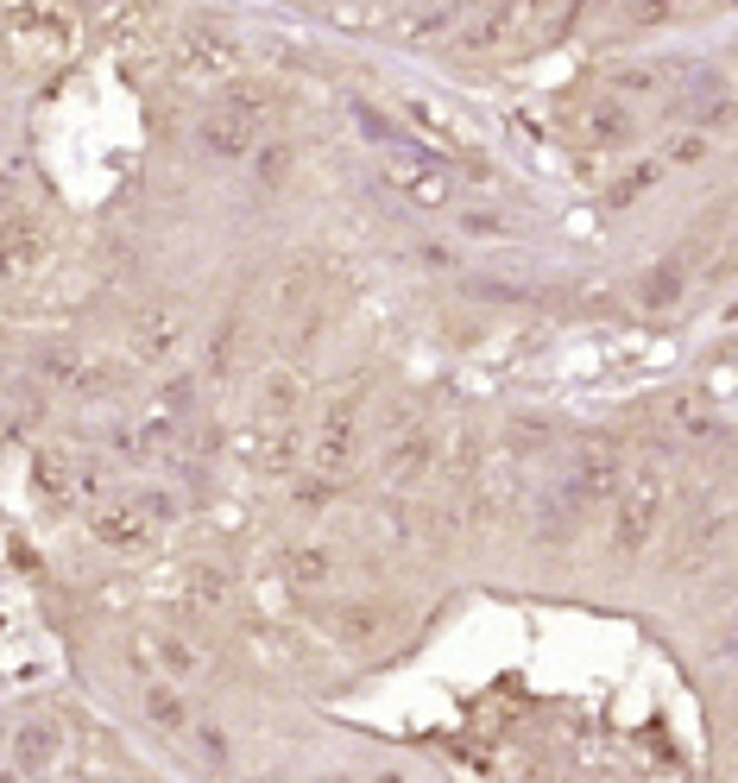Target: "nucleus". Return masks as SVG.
<instances>
[{
    "label": "nucleus",
    "instance_id": "1",
    "mask_svg": "<svg viewBox=\"0 0 738 783\" xmlns=\"http://www.w3.org/2000/svg\"><path fill=\"white\" fill-rule=\"evenodd\" d=\"M662 474H638L631 487L619 493V512H612V549L619 556H644V544L657 537L662 525Z\"/></svg>",
    "mask_w": 738,
    "mask_h": 783
},
{
    "label": "nucleus",
    "instance_id": "2",
    "mask_svg": "<svg viewBox=\"0 0 738 783\" xmlns=\"http://www.w3.org/2000/svg\"><path fill=\"white\" fill-rule=\"evenodd\" d=\"M44 259V228L26 216H0V278H20Z\"/></svg>",
    "mask_w": 738,
    "mask_h": 783
},
{
    "label": "nucleus",
    "instance_id": "3",
    "mask_svg": "<svg viewBox=\"0 0 738 783\" xmlns=\"http://www.w3.org/2000/svg\"><path fill=\"white\" fill-rule=\"evenodd\" d=\"M146 531H152V525L133 512V499H108V506L89 512V537L108 544V549H139V544H146Z\"/></svg>",
    "mask_w": 738,
    "mask_h": 783
},
{
    "label": "nucleus",
    "instance_id": "4",
    "mask_svg": "<svg viewBox=\"0 0 738 783\" xmlns=\"http://www.w3.org/2000/svg\"><path fill=\"white\" fill-rule=\"evenodd\" d=\"M51 759H58V721H26L13 733V771L20 777H44Z\"/></svg>",
    "mask_w": 738,
    "mask_h": 783
},
{
    "label": "nucleus",
    "instance_id": "5",
    "mask_svg": "<svg viewBox=\"0 0 738 783\" xmlns=\"http://www.w3.org/2000/svg\"><path fill=\"white\" fill-rule=\"evenodd\" d=\"M278 568H285V582L291 587H329L335 568H341V556H335L329 544H297L278 556Z\"/></svg>",
    "mask_w": 738,
    "mask_h": 783
},
{
    "label": "nucleus",
    "instance_id": "6",
    "mask_svg": "<svg viewBox=\"0 0 738 783\" xmlns=\"http://www.w3.org/2000/svg\"><path fill=\"white\" fill-rule=\"evenodd\" d=\"M429 462H436V436L429 430H410V436H391L386 443V480H423Z\"/></svg>",
    "mask_w": 738,
    "mask_h": 783
},
{
    "label": "nucleus",
    "instance_id": "7",
    "mask_svg": "<svg viewBox=\"0 0 738 783\" xmlns=\"http://www.w3.org/2000/svg\"><path fill=\"white\" fill-rule=\"evenodd\" d=\"M612 487H619V455L606 443H587L581 462H575V499H606Z\"/></svg>",
    "mask_w": 738,
    "mask_h": 783
},
{
    "label": "nucleus",
    "instance_id": "8",
    "mask_svg": "<svg viewBox=\"0 0 738 783\" xmlns=\"http://www.w3.org/2000/svg\"><path fill=\"white\" fill-rule=\"evenodd\" d=\"M386 620H391L386 601H348L329 626H335V638H341V645H372V638L386 632Z\"/></svg>",
    "mask_w": 738,
    "mask_h": 783
},
{
    "label": "nucleus",
    "instance_id": "9",
    "mask_svg": "<svg viewBox=\"0 0 738 783\" xmlns=\"http://www.w3.org/2000/svg\"><path fill=\"white\" fill-rule=\"evenodd\" d=\"M196 146L209 158H253V139H247V127L228 115H209V120H196Z\"/></svg>",
    "mask_w": 738,
    "mask_h": 783
},
{
    "label": "nucleus",
    "instance_id": "10",
    "mask_svg": "<svg viewBox=\"0 0 738 783\" xmlns=\"http://www.w3.org/2000/svg\"><path fill=\"white\" fill-rule=\"evenodd\" d=\"M32 487H39L51 506H70V499H77V474H70V455H63V449H39V455H32Z\"/></svg>",
    "mask_w": 738,
    "mask_h": 783
},
{
    "label": "nucleus",
    "instance_id": "11",
    "mask_svg": "<svg viewBox=\"0 0 738 783\" xmlns=\"http://www.w3.org/2000/svg\"><path fill=\"white\" fill-rule=\"evenodd\" d=\"M681 291H688V278H681L676 259H662V266H650V272L638 278V297L650 304V310H669V304H681Z\"/></svg>",
    "mask_w": 738,
    "mask_h": 783
},
{
    "label": "nucleus",
    "instance_id": "12",
    "mask_svg": "<svg viewBox=\"0 0 738 783\" xmlns=\"http://www.w3.org/2000/svg\"><path fill=\"white\" fill-rule=\"evenodd\" d=\"M133 348H139V360H164V354L177 348V316L171 310H152L133 329Z\"/></svg>",
    "mask_w": 738,
    "mask_h": 783
},
{
    "label": "nucleus",
    "instance_id": "13",
    "mask_svg": "<svg viewBox=\"0 0 738 783\" xmlns=\"http://www.w3.org/2000/svg\"><path fill=\"white\" fill-rule=\"evenodd\" d=\"M183 594H190V607H221V601H228V575H221L215 563H190Z\"/></svg>",
    "mask_w": 738,
    "mask_h": 783
},
{
    "label": "nucleus",
    "instance_id": "14",
    "mask_svg": "<svg viewBox=\"0 0 738 783\" xmlns=\"http://www.w3.org/2000/svg\"><path fill=\"white\" fill-rule=\"evenodd\" d=\"M146 651H152V657L171 670V676H196V664H202V657H196L183 638H177V632H146Z\"/></svg>",
    "mask_w": 738,
    "mask_h": 783
},
{
    "label": "nucleus",
    "instance_id": "15",
    "mask_svg": "<svg viewBox=\"0 0 738 783\" xmlns=\"http://www.w3.org/2000/svg\"><path fill=\"white\" fill-rule=\"evenodd\" d=\"M348 455H353V430L316 436V474H322V480H341V474H348Z\"/></svg>",
    "mask_w": 738,
    "mask_h": 783
},
{
    "label": "nucleus",
    "instance_id": "16",
    "mask_svg": "<svg viewBox=\"0 0 738 783\" xmlns=\"http://www.w3.org/2000/svg\"><path fill=\"white\" fill-rule=\"evenodd\" d=\"M669 417H676V430L688 436V443H707V436L719 430V417L707 412V398H676V405H669Z\"/></svg>",
    "mask_w": 738,
    "mask_h": 783
},
{
    "label": "nucleus",
    "instance_id": "17",
    "mask_svg": "<svg viewBox=\"0 0 738 783\" xmlns=\"http://www.w3.org/2000/svg\"><path fill=\"white\" fill-rule=\"evenodd\" d=\"M455 20H461V7H423V13H405L398 32H405V39H442Z\"/></svg>",
    "mask_w": 738,
    "mask_h": 783
},
{
    "label": "nucleus",
    "instance_id": "18",
    "mask_svg": "<svg viewBox=\"0 0 738 783\" xmlns=\"http://www.w3.org/2000/svg\"><path fill=\"white\" fill-rule=\"evenodd\" d=\"M253 177H259V190H278V184L291 177V146H285V139L259 146V152H253Z\"/></svg>",
    "mask_w": 738,
    "mask_h": 783
},
{
    "label": "nucleus",
    "instance_id": "19",
    "mask_svg": "<svg viewBox=\"0 0 738 783\" xmlns=\"http://www.w3.org/2000/svg\"><path fill=\"white\" fill-rule=\"evenodd\" d=\"M297 398H303V379H297V373H266V412L272 417H291L297 412Z\"/></svg>",
    "mask_w": 738,
    "mask_h": 783
},
{
    "label": "nucleus",
    "instance_id": "20",
    "mask_svg": "<svg viewBox=\"0 0 738 783\" xmlns=\"http://www.w3.org/2000/svg\"><path fill=\"white\" fill-rule=\"evenodd\" d=\"M146 714H152L158 726H183L190 721V707H183V695H171V688H146Z\"/></svg>",
    "mask_w": 738,
    "mask_h": 783
},
{
    "label": "nucleus",
    "instance_id": "21",
    "mask_svg": "<svg viewBox=\"0 0 738 783\" xmlns=\"http://www.w3.org/2000/svg\"><path fill=\"white\" fill-rule=\"evenodd\" d=\"M190 70H233V51L221 39H209V32H202V39H190Z\"/></svg>",
    "mask_w": 738,
    "mask_h": 783
},
{
    "label": "nucleus",
    "instance_id": "22",
    "mask_svg": "<svg viewBox=\"0 0 738 783\" xmlns=\"http://www.w3.org/2000/svg\"><path fill=\"white\" fill-rule=\"evenodd\" d=\"M594 139H631V115L619 101H594Z\"/></svg>",
    "mask_w": 738,
    "mask_h": 783
},
{
    "label": "nucleus",
    "instance_id": "23",
    "mask_svg": "<svg viewBox=\"0 0 738 783\" xmlns=\"http://www.w3.org/2000/svg\"><path fill=\"white\" fill-rule=\"evenodd\" d=\"M297 455H303L297 430H278L272 443H266V468H272V474H291V468H297Z\"/></svg>",
    "mask_w": 738,
    "mask_h": 783
},
{
    "label": "nucleus",
    "instance_id": "24",
    "mask_svg": "<svg viewBox=\"0 0 738 783\" xmlns=\"http://www.w3.org/2000/svg\"><path fill=\"white\" fill-rule=\"evenodd\" d=\"M650 177H657L650 165H638V171H625L619 184H612V196H606V202H612V209H625V202H631L638 190H650Z\"/></svg>",
    "mask_w": 738,
    "mask_h": 783
},
{
    "label": "nucleus",
    "instance_id": "25",
    "mask_svg": "<svg viewBox=\"0 0 738 783\" xmlns=\"http://www.w3.org/2000/svg\"><path fill=\"white\" fill-rule=\"evenodd\" d=\"M133 512L152 525V518H177V506H171V493H139L133 499Z\"/></svg>",
    "mask_w": 738,
    "mask_h": 783
},
{
    "label": "nucleus",
    "instance_id": "26",
    "mask_svg": "<svg viewBox=\"0 0 738 783\" xmlns=\"http://www.w3.org/2000/svg\"><path fill=\"white\" fill-rule=\"evenodd\" d=\"M196 745H202V759H209L215 771H221V764L233 759V752H228V740H221V733H215V726H196Z\"/></svg>",
    "mask_w": 738,
    "mask_h": 783
},
{
    "label": "nucleus",
    "instance_id": "27",
    "mask_svg": "<svg viewBox=\"0 0 738 783\" xmlns=\"http://www.w3.org/2000/svg\"><path fill=\"white\" fill-rule=\"evenodd\" d=\"M297 499H303V512H322L335 499V480H303V487H297Z\"/></svg>",
    "mask_w": 738,
    "mask_h": 783
},
{
    "label": "nucleus",
    "instance_id": "28",
    "mask_svg": "<svg viewBox=\"0 0 738 783\" xmlns=\"http://www.w3.org/2000/svg\"><path fill=\"white\" fill-rule=\"evenodd\" d=\"M669 158H676V165H700V158H707V139H700V133H681L676 146H669Z\"/></svg>",
    "mask_w": 738,
    "mask_h": 783
},
{
    "label": "nucleus",
    "instance_id": "29",
    "mask_svg": "<svg viewBox=\"0 0 738 783\" xmlns=\"http://www.w3.org/2000/svg\"><path fill=\"white\" fill-rule=\"evenodd\" d=\"M228 348H233V323H221V335H215V354H209V373H228Z\"/></svg>",
    "mask_w": 738,
    "mask_h": 783
},
{
    "label": "nucleus",
    "instance_id": "30",
    "mask_svg": "<svg viewBox=\"0 0 738 783\" xmlns=\"http://www.w3.org/2000/svg\"><path fill=\"white\" fill-rule=\"evenodd\" d=\"M467 235H506V221L486 216V209H467Z\"/></svg>",
    "mask_w": 738,
    "mask_h": 783
},
{
    "label": "nucleus",
    "instance_id": "31",
    "mask_svg": "<svg viewBox=\"0 0 738 783\" xmlns=\"http://www.w3.org/2000/svg\"><path fill=\"white\" fill-rule=\"evenodd\" d=\"M619 89H644V96H650V89H657V70H619Z\"/></svg>",
    "mask_w": 738,
    "mask_h": 783
},
{
    "label": "nucleus",
    "instance_id": "32",
    "mask_svg": "<svg viewBox=\"0 0 738 783\" xmlns=\"http://www.w3.org/2000/svg\"><path fill=\"white\" fill-rule=\"evenodd\" d=\"M417 254H423V266H455V254H448V247H436V240H429V247H417Z\"/></svg>",
    "mask_w": 738,
    "mask_h": 783
},
{
    "label": "nucleus",
    "instance_id": "33",
    "mask_svg": "<svg viewBox=\"0 0 738 783\" xmlns=\"http://www.w3.org/2000/svg\"><path fill=\"white\" fill-rule=\"evenodd\" d=\"M13 436H20V424H13V417H0V449H7Z\"/></svg>",
    "mask_w": 738,
    "mask_h": 783
},
{
    "label": "nucleus",
    "instance_id": "34",
    "mask_svg": "<svg viewBox=\"0 0 738 783\" xmlns=\"http://www.w3.org/2000/svg\"><path fill=\"white\" fill-rule=\"evenodd\" d=\"M372 783H405V777H398V771H379V777H372Z\"/></svg>",
    "mask_w": 738,
    "mask_h": 783
},
{
    "label": "nucleus",
    "instance_id": "35",
    "mask_svg": "<svg viewBox=\"0 0 738 783\" xmlns=\"http://www.w3.org/2000/svg\"><path fill=\"white\" fill-rule=\"evenodd\" d=\"M0 783H20V771H0Z\"/></svg>",
    "mask_w": 738,
    "mask_h": 783
},
{
    "label": "nucleus",
    "instance_id": "36",
    "mask_svg": "<svg viewBox=\"0 0 738 783\" xmlns=\"http://www.w3.org/2000/svg\"><path fill=\"white\" fill-rule=\"evenodd\" d=\"M0 216H7V184H0Z\"/></svg>",
    "mask_w": 738,
    "mask_h": 783
},
{
    "label": "nucleus",
    "instance_id": "37",
    "mask_svg": "<svg viewBox=\"0 0 738 783\" xmlns=\"http://www.w3.org/2000/svg\"><path fill=\"white\" fill-rule=\"evenodd\" d=\"M310 783H348V777H310Z\"/></svg>",
    "mask_w": 738,
    "mask_h": 783
}]
</instances>
